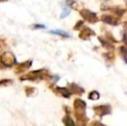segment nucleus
Returning <instances> with one entry per match:
<instances>
[{
	"mask_svg": "<svg viewBox=\"0 0 127 126\" xmlns=\"http://www.w3.org/2000/svg\"><path fill=\"white\" fill-rule=\"evenodd\" d=\"M74 111H75V117L79 121L81 122H86L87 120V117H86V103L84 102L82 99H77L74 100Z\"/></svg>",
	"mask_w": 127,
	"mask_h": 126,
	"instance_id": "f257e3e1",
	"label": "nucleus"
},
{
	"mask_svg": "<svg viewBox=\"0 0 127 126\" xmlns=\"http://www.w3.org/2000/svg\"><path fill=\"white\" fill-rule=\"evenodd\" d=\"M80 14L86 21H87L90 24H96L99 21V17H98L97 14L87 10V9H82V10H80Z\"/></svg>",
	"mask_w": 127,
	"mask_h": 126,
	"instance_id": "f03ea898",
	"label": "nucleus"
},
{
	"mask_svg": "<svg viewBox=\"0 0 127 126\" xmlns=\"http://www.w3.org/2000/svg\"><path fill=\"white\" fill-rule=\"evenodd\" d=\"M93 109L95 114L99 117H104L112 113V106L110 104H101V105L94 106Z\"/></svg>",
	"mask_w": 127,
	"mask_h": 126,
	"instance_id": "7ed1b4c3",
	"label": "nucleus"
},
{
	"mask_svg": "<svg viewBox=\"0 0 127 126\" xmlns=\"http://www.w3.org/2000/svg\"><path fill=\"white\" fill-rule=\"evenodd\" d=\"M101 21L105 24H110V25L117 26L119 24V19L114 15H108V14H104L101 17Z\"/></svg>",
	"mask_w": 127,
	"mask_h": 126,
	"instance_id": "20e7f679",
	"label": "nucleus"
},
{
	"mask_svg": "<svg viewBox=\"0 0 127 126\" xmlns=\"http://www.w3.org/2000/svg\"><path fill=\"white\" fill-rule=\"evenodd\" d=\"M94 35H95V32L94 30H92V29L88 27L83 28V29L80 30V34H79V37L83 41L90 40L91 37L94 36Z\"/></svg>",
	"mask_w": 127,
	"mask_h": 126,
	"instance_id": "39448f33",
	"label": "nucleus"
},
{
	"mask_svg": "<svg viewBox=\"0 0 127 126\" xmlns=\"http://www.w3.org/2000/svg\"><path fill=\"white\" fill-rule=\"evenodd\" d=\"M1 60L3 64H9V66H10L13 64L14 60L15 59H14L13 55H12L11 54H10V53H4V54L2 55Z\"/></svg>",
	"mask_w": 127,
	"mask_h": 126,
	"instance_id": "423d86ee",
	"label": "nucleus"
},
{
	"mask_svg": "<svg viewBox=\"0 0 127 126\" xmlns=\"http://www.w3.org/2000/svg\"><path fill=\"white\" fill-rule=\"evenodd\" d=\"M69 88H70V91L72 92L73 93L77 94V95H82L84 93V92H85L83 88L80 87V86H78V85L74 84V83L69 85Z\"/></svg>",
	"mask_w": 127,
	"mask_h": 126,
	"instance_id": "0eeeda50",
	"label": "nucleus"
},
{
	"mask_svg": "<svg viewBox=\"0 0 127 126\" xmlns=\"http://www.w3.org/2000/svg\"><path fill=\"white\" fill-rule=\"evenodd\" d=\"M109 10H112L115 17H122L126 12V9H123L121 7H113V8H110Z\"/></svg>",
	"mask_w": 127,
	"mask_h": 126,
	"instance_id": "6e6552de",
	"label": "nucleus"
},
{
	"mask_svg": "<svg viewBox=\"0 0 127 126\" xmlns=\"http://www.w3.org/2000/svg\"><path fill=\"white\" fill-rule=\"evenodd\" d=\"M119 50L121 57L123 58V60H124L126 64H127V48L126 46H121V47H119Z\"/></svg>",
	"mask_w": 127,
	"mask_h": 126,
	"instance_id": "1a4fd4ad",
	"label": "nucleus"
},
{
	"mask_svg": "<svg viewBox=\"0 0 127 126\" xmlns=\"http://www.w3.org/2000/svg\"><path fill=\"white\" fill-rule=\"evenodd\" d=\"M57 92H59L61 95H62L64 98H69L71 95V93L69 90H67V88H63V87H57L56 88Z\"/></svg>",
	"mask_w": 127,
	"mask_h": 126,
	"instance_id": "9d476101",
	"label": "nucleus"
},
{
	"mask_svg": "<svg viewBox=\"0 0 127 126\" xmlns=\"http://www.w3.org/2000/svg\"><path fill=\"white\" fill-rule=\"evenodd\" d=\"M62 122L65 125V126H75V124H74V120L70 118L69 116H65L62 119Z\"/></svg>",
	"mask_w": 127,
	"mask_h": 126,
	"instance_id": "9b49d317",
	"label": "nucleus"
},
{
	"mask_svg": "<svg viewBox=\"0 0 127 126\" xmlns=\"http://www.w3.org/2000/svg\"><path fill=\"white\" fill-rule=\"evenodd\" d=\"M99 40L100 41V43L102 44L104 48H106V49H113V46L112 45L110 41H108L107 39H104L101 37H99Z\"/></svg>",
	"mask_w": 127,
	"mask_h": 126,
	"instance_id": "f8f14e48",
	"label": "nucleus"
},
{
	"mask_svg": "<svg viewBox=\"0 0 127 126\" xmlns=\"http://www.w3.org/2000/svg\"><path fill=\"white\" fill-rule=\"evenodd\" d=\"M50 33L54 34V35H61V36H63V37H69L70 36L68 33H67L66 31L61 30V29H55V30H51Z\"/></svg>",
	"mask_w": 127,
	"mask_h": 126,
	"instance_id": "ddd939ff",
	"label": "nucleus"
},
{
	"mask_svg": "<svg viewBox=\"0 0 127 126\" xmlns=\"http://www.w3.org/2000/svg\"><path fill=\"white\" fill-rule=\"evenodd\" d=\"M62 15H61V18H65V17H67V16L69 15V13H70V9L68 8V6H67V4H64L63 7H62Z\"/></svg>",
	"mask_w": 127,
	"mask_h": 126,
	"instance_id": "4468645a",
	"label": "nucleus"
},
{
	"mask_svg": "<svg viewBox=\"0 0 127 126\" xmlns=\"http://www.w3.org/2000/svg\"><path fill=\"white\" fill-rule=\"evenodd\" d=\"M88 99L91 100H97L99 99V93L97 91H92L88 95Z\"/></svg>",
	"mask_w": 127,
	"mask_h": 126,
	"instance_id": "2eb2a0df",
	"label": "nucleus"
},
{
	"mask_svg": "<svg viewBox=\"0 0 127 126\" xmlns=\"http://www.w3.org/2000/svg\"><path fill=\"white\" fill-rule=\"evenodd\" d=\"M103 56L106 59V61H108V62H112L114 60V58H115V56H114V54H112V52H107V53H105V54H103Z\"/></svg>",
	"mask_w": 127,
	"mask_h": 126,
	"instance_id": "dca6fc26",
	"label": "nucleus"
},
{
	"mask_svg": "<svg viewBox=\"0 0 127 126\" xmlns=\"http://www.w3.org/2000/svg\"><path fill=\"white\" fill-rule=\"evenodd\" d=\"M27 63V62H26ZM26 63H23L22 65H20L17 68V70H20V71H25V69H27L28 67H30V64H26Z\"/></svg>",
	"mask_w": 127,
	"mask_h": 126,
	"instance_id": "f3484780",
	"label": "nucleus"
},
{
	"mask_svg": "<svg viewBox=\"0 0 127 126\" xmlns=\"http://www.w3.org/2000/svg\"><path fill=\"white\" fill-rule=\"evenodd\" d=\"M84 24V22L83 21H78V23L76 24V25L74 26V29H75V30H77V29H80V28L82 27V25Z\"/></svg>",
	"mask_w": 127,
	"mask_h": 126,
	"instance_id": "a211bd4d",
	"label": "nucleus"
},
{
	"mask_svg": "<svg viewBox=\"0 0 127 126\" xmlns=\"http://www.w3.org/2000/svg\"><path fill=\"white\" fill-rule=\"evenodd\" d=\"M89 126H106V125H103V124L100 123V122H99V121H94L90 124V125Z\"/></svg>",
	"mask_w": 127,
	"mask_h": 126,
	"instance_id": "6ab92c4d",
	"label": "nucleus"
},
{
	"mask_svg": "<svg viewBox=\"0 0 127 126\" xmlns=\"http://www.w3.org/2000/svg\"><path fill=\"white\" fill-rule=\"evenodd\" d=\"M123 42H124L125 45L127 48V31H126L123 35Z\"/></svg>",
	"mask_w": 127,
	"mask_h": 126,
	"instance_id": "aec40b11",
	"label": "nucleus"
},
{
	"mask_svg": "<svg viewBox=\"0 0 127 126\" xmlns=\"http://www.w3.org/2000/svg\"><path fill=\"white\" fill-rule=\"evenodd\" d=\"M34 27H35V29H42V28H46V26L42 25V24H35V25H34Z\"/></svg>",
	"mask_w": 127,
	"mask_h": 126,
	"instance_id": "412c9836",
	"label": "nucleus"
},
{
	"mask_svg": "<svg viewBox=\"0 0 127 126\" xmlns=\"http://www.w3.org/2000/svg\"><path fill=\"white\" fill-rule=\"evenodd\" d=\"M6 0H0V2H5Z\"/></svg>",
	"mask_w": 127,
	"mask_h": 126,
	"instance_id": "4be33fe9",
	"label": "nucleus"
},
{
	"mask_svg": "<svg viewBox=\"0 0 127 126\" xmlns=\"http://www.w3.org/2000/svg\"><path fill=\"white\" fill-rule=\"evenodd\" d=\"M126 6H127V0H126Z\"/></svg>",
	"mask_w": 127,
	"mask_h": 126,
	"instance_id": "5701e85b",
	"label": "nucleus"
},
{
	"mask_svg": "<svg viewBox=\"0 0 127 126\" xmlns=\"http://www.w3.org/2000/svg\"><path fill=\"white\" fill-rule=\"evenodd\" d=\"M126 95H127V92H126Z\"/></svg>",
	"mask_w": 127,
	"mask_h": 126,
	"instance_id": "b1692460",
	"label": "nucleus"
}]
</instances>
